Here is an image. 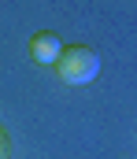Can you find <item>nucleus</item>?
<instances>
[{
  "mask_svg": "<svg viewBox=\"0 0 137 159\" xmlns=\"http://www.w3.org/2000/svg\"><path fill=\"white\" fill-rule=\"evenodd\" d=\"M52 70L59 74V81H67V85H89L100 74V56L93 52L89 44H67V48H59Z\"/></svg>",
  "mask_w": 137,
  "mask_h": 159,
  "instance_id": "1",
  "label": "nucleus"
},
{
  "mask_svg": "<svg viewBox=\"0 0 137 159\" xmlns=\"http://www.w3.org/2000/svg\"><path fill=\"white\" fill-rule=\"evenodd\" d=\"M4 148H7V137H4V129H0V159H4Z\"/></svg>",
  "mask_w": 137,
  "mask_h": 159,
  "instance_id": "3",
  "label": "nucleus"
},
{
  "mask_svg": "<svg viewBox=\"0 0 137 159\" xmlns=\"http://www.w3.org/2000/svg\"><path fill=\"white\" fill-rule=\"evenodd\" d=\"M59 34H52V30H37L34 37H30V59L34 63H56V56H59Z\"/></svg>",
  "mask_w": 137,
  "mask_h": 159,
  "instance_id": "2",
  "label": "nucleus"
}]
</instances>
